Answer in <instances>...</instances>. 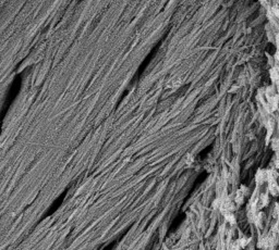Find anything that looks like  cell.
Masks as SVG:
<instances>
[{
	"instance_id": "obj_7",
	"label": "cell",
	"mask_w": 279,
	"mask_h": 250,
	"mask_svg": "<svg viewBox=\"0 0 279 250\" xmlns=\"http://www.w3.org/2000/svg\"><path fill=\"white\" fill-rule=\"evenodd\" d=\"M249 241H250V239L245 238V237H242V238H240L239 240H238V243H239V245H240L241 249L244 248L246 245L249 244Z\"/></svg>"
},
{
	"instance_id": "obj_1",
	"label": "cell",
	"mask_w": 279,
	"mask_h": 250,
	"mask_svg": "<svg viewBox=\"0 0 279 250\" xmlns=\"http://www.w3.org/2000/svg\"><path fill=\"white\" fill-rule=\"evenodd\" d=\"M268 205V195L267 194H262L257 198L256 202V208L257 209H262L264 207H266Z\"/></svg>"
},
{
	"instance_id": "obj_10",
	"label": "cell",
	"mask_w": 279,
	"mask_h": 250,
	"mask_svg": "<svg viewBox=\"0 0 279 250\" xmlns=\"http://www.w3.org/2000/svg\"><path fill=\"white\" fill-rule=\"evenodd\" d=\"M192 162H193V157H192L191 154H189L188 158H186V163H188V165H191Z\"/></svg>"
},
{
	"instance_id": "obj_5",
	"label": "cell",
	"mask_w": 279,
	"mask_h": 250,
	"mask_svg": "<svg viewBox=\"0 0 279 250\" xmlns=\"http://www.w3.org/2000/svg\"><path fill=\"white\" fill-rule=\"evenodd\" d=\"M253 222L255 223V225L258 227H262V223H263V213H256V215L254 217Z\"/></svg>"
},
{
	"instance_id": "obj_8",
	"label": "cell",
	"mask_w": 279,
	"mask_h": 250,
	"mask_svg": "<svg viewBox=\"0 0 279 250\" xmlns=\"http://www.w3.org/2000/svg\"><path fill=\"white\" fill-rule=\"evenodd\" d=\"M220 206H221V200L220 199H216V200L214 201L213 203L214 209H218V208H220Z\"/></svg>"
},
{
	"instance_id": "obj_9",
	"label": "cell",
	"mask_w": 279,
	"mask_h": 250,
	"mask_svg": "<svg viewBox=\"0 0 279 250\" xmlns=\"http://www.w3.org/2000/svg\"><path fill=\"white\" fill-rule=\"evenodd\" d=\"M231 250H241V247L238 241H235L233 244L231 245Z\"/></svg>"
},
{
	"instance_id": "obj_3",
	"label": "cell",
	"mask_w": 279,
	"mask_h": 250,
	"mask_svg": "<svg viewBox=\"0 0 279 250\" xmlns=\"http://www.w3.org/2000/svg\"><path fill=\"white\" fill-rule=\"evenodd\" d=\"M268 190H269L270 195H273V196L279 195V186H278V184H277L276 182H272V183H269V185H268Z\"/></svg>"
},
{
	"instance_id": "obj_2",
	"label": "cell",
	"mask_w": 279,
	"mask_h": 250,
	"mask_svg": "<svg viewBox=\"0 0 279 250\" xmlns=\"http://www.w3.org/2000/svg\"><path fill=\"white\" fill-rule=\"evenodd\" d=\"M255 180L257 184L262 185L264 182H266V171L265 170H258L255 176Z\"/></svg>"
},
{
	"instance_id": "obj_4",
	"label": "cell",
	"mask_w": 279,
	"mask_h": 250,
	"mask_svg": "<svg viewBox=\"0 0 279 250\" xmlns=\"http://www.w3.org/2000/svg\"><path fill=\"white\" fill-rule=\"evenodd\" d=\"M244 196H245V193L243 191L242 188L238 189L237 190V193H235V202H237V203H242V202H243V199H244Z\"/></svg>"
},
{
	"instance_id": "obj_6",
	"label": "cell",
	"mask_w": 279,
	"mask_h": 250,
	"mask_svg": "<svg viewBox=\"0 0 279 250\" xmlns=\"http://www.w3.org/2000/svg\"><path fill=\"white\" fill-rule=\"evenodd\" d=\"M225 217H226V220H227L230 224H235V215L231 213V212L225 213Z\"/></svg>"
}]
</instances>
